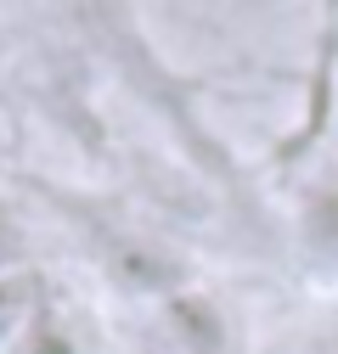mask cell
<instances>
[{"instance_id": "6da1fadb", "label": "cell", "mask_w": 338, "mask_h": 354, "mask_svg": "<svg viewBox=\"0 0 338 354\" xmlns=\"http://www.w3.org/2000/svg\"><path fill=\"white\" fill-rule=\"evenodd\" d=\"M293 248L321 292H338V163H316L293 197Z\"/></svg>"}, {"instance_id": "7a4b0ae2", "label": "cell", "mask_w": 338, "mask_h": 354, "mask_svg": "<svg viewBox=\"0 0 338 354\" xmlns=\"http://www.w3.org/2000/svg\"><path fill=\"white\" fill-rule=\"evenodd\" d=\"M57 298H62V287L39 264H23V270L0 276V354H17L34 337V326L51 315Z\"/></svg>"}, {"instance_id": "3957f363", "label": "cell", "mask_w": 338, "mask_h": 354, "mask_svg": "<svg viewBox=\"0 0 338 354\" xmlns=\"http://www.w3.org/2000/svg\"><path fill=\"white\" fill-rule=\"evenodd\" d=\"M260 354H338V292H321V304L276 321L260 337Z\"/></svg>"}, {"instance_id": "277c9868", "label": "cell", "mask_w": 338, "mask_h": 354, "mask_svg": "<svg viewBox=\"0 0 338 354\" xmlns=\"http://www.w3.org/2000/svg\"><path fill=\"white\" fill-rule=\"evenodd\" d=\"M23 264H34V231H28V214L0 192V276L23 270Z\"/></svg>"}]
</instances>
